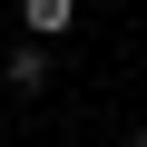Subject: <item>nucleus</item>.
Segmentation results:
<instances>
[{
    "instance_id": "f257e3e1",
    "label": "nucleus",
    "mask_w": 147,
    "mask_h": 147,
    "mask_svg": "<svg viewBox=\"0 0 147 147\" xmlns=\"http://www.w3.org/2000/svg\"><path fill=\"white\" fill-rule=\"evenodd\" d=\"M0 69H10V88H49V39H20Z\"/></svg>"
},
{
    "instance_id": "f03ea898",
    "label": "nucleus",
    "mask_w": 147,
    "mask_h": 147,
    "mask_svg": "<svg viewBox=\"0 0 147 147\" xmlns=\"http://www.w3.org/2000/svg\"><path fill=\"white\" fill-rule=\"evenodd\" d=\"M20 20H30V39H59L69 20H79V0H20Z\"/></svg>"
},
{
    "instance_id": "7ed1b4c3",
    "label": "nucleus",
    "mask_w": 147,
    "mask_h": 147,
    "mask_svg": "<svg viewBox=\"0 0 147 147\" xmlns=\"http://www.w3.org/2000/svg\"><path fill=\"white\" fill-rule=\"evenodd\" d=\"M127 147H147V127H137V137H127Z\"/></svg>"
}]
</instances>
